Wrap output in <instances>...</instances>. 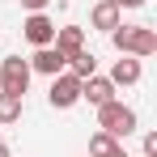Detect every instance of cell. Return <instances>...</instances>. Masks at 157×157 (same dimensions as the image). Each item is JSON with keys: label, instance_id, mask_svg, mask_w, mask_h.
Here are the masks:
<instances>
[{"label": "cell", "instance_id": "6da1fadb", "mask_svg": "<svg viewBox=\"0 0 157 157\" xmlns=\"http://www.w3.org/2000/svg\"><path fill=\"white\" fill-rule=\"evenodd\" d=\"M110 43L123 55H136V59H149L157 51V34L149 26H115L110 30Z\"/></svg>", "mask_w": 157, "mask_h": 157}, {"label": "cell", "instance_id": "7a4b0ae2", "mask_svg": "<svg viewBox=\"0 0 157 157\" xmlns=\"http://www.w3.org/2000/svg\"><path fill=\"white\" fill-rule=\"evenodd\" d=\"M98 128H102L106 136H115V140H123V136H132V132H136V110H132V106H123L119 98H110V102L98 106Z\"/></svg>", "mask_w": 157, "mask_h": 157}, {"label": "cell", "instance_id": "3957f363", "mask_svg": "<svg viewBox=\"0 0 157 157\" xmlns=\"http://www.w3.org/2000/svg\"><path fill=\"white\" fill-rule=\"evenodd\" d=\"M0 89H4V94L26 98V89H30V59H21V55H9V59L0 64Z\"/></svg>", "mask_w": 157, "mask_h": 157}, {"label": "cell", "instance_id": "277c9868", "mask_svg": "<svg viewBox=\"0 0 157 157\" xmlns=\"http://www.w3.org/2000/svg\"><path fill=\"white\" fill-rule=\"evenodd\" d=\"M51 106H59V110H68V106H77L81 102V77H72L68 68L59 72V77H51Z\"/></svg>", "mask_w": 157, "mask_h": 157}, {"label": "cell", "instance_id": "5b68a950", "mask_svg": "<svg viewBox=\"0 0 157 157\" xmlns=\"http://www.w3.org/2000/svg\"><path fill=\"white\" fill-rule=\"evenodd\" d=\"M64 68H68V55L55 51V47H38L30 59V72H43V77H59Z\"/></svg>", "mask_w": 157, "mask_h": 157}, {"label": "cell", "instance_id": "8992f818", "mask_svg": "<svg viewBox=\"0 0 157 157\" xmlns=\"http://www.w3.org/2000/svg\"><path fill=\"white\" fill-rule=\"evenodd\" d=\"M21 34H26L34 47H51V38H55V21L47 17V13H30L26 26H21Z\"/></svg>", "mask_w": 157, "mask_h": 157}, {"label": "cell", "instance_id": "52a82bcc", "mask_svg": "<svg viewBox=\"0 0 157 157\" xmlns=\"http://www.w3.org/2000/svg\"><path fill=\"white\" fill-rule=\"evenodd\" d=\"M81 98H85L89 106L110 102V98H115V85H110V77H98V72H94V77H85V81H81Z\"/></svg>", "mask_w": 157, "mask_h": 157}, {"label": "cell", "instance_id": "ba28073f", "mask_svg": "<svg viewBox=\"0 0 157 157\" xmlns=\"http://www.w3.org/2000/svg\"><path fill=\"white\" fill-rule=\"evenodd\" d=\"M51 47H55V51H64V55L81 51V47H85V30H81V26H55Z\"/></svg>", "mask_w": 157, "mask_h": 157}, {"label": "cell", "instance_id": "9c48e42d", "mask_svg": "<svg viewBox=\"0 0 157 157\" xmlns=\"http://www.w3.org/2000/svg\"><path fill=\"white\" fill-rule=\"evenodd\" d=\"M136 81H140V59H136V55L115 59V68H110V85H136Z\"/></svg>", "mask_w": 157, "mask_h": 157}, {"label": "cell", "instance_id": "30bf717a", "mask_svg": "<svg viewBox=\"0 0 157 157\" xmlns=\"http://www.w3.org/2000/svg\"><path fill=\"white\" fill-rule=\"evenodd\" d=\"M89 157H128V153H123V144H119L115 136L94 132V136H89Z\"/></svg>", "mask_w": 157, "mask_h": 157}, {"label": "cell", "instance_id": "8fae6325", "mask_svg": "<svg viewBox=\"0 0 157 157\" xmlns=\"http://www.w3.org/2000/svg\"><path fill=\"white\" fill-rule=\"evenodd\" d=\"M68 72H72V77H94V72H98V55L94 51H85V47H81V51H72L68 55Z\"/></svg>", "mask_w": 157, "mask_h": 157}, {"label": "cell", "instance_id": "7c38bea8", "mask_svg": "<svg viewBox=\"0 0 157 157\" xmlns=\"http://www.w3.org/2000/svg\"><path fill=\"white\" fill-rule=\"evenodd\" d=\"M89 21H94V30H106V34H110V30L119 26V9H115L110 0H102V4H94V13H89Z\"/></svg>", "mask_w": 157, "mask_h": 157}, {"label": "cell", "instance_id": "4fadbf2b", "mask_svg": "<svg viewBox=\"0 0 157 157\" xmlns=\"http://www.w3.org/2000/svg\"><path fill=\"white\" fill-rule=\"evenodd\" d=\"M17 119H21V98L0 89V123H17Z\"/></svg>", "mask_w": 157, "mask_h": 157}, {"label": "cell", "instance_id": "5bb4252c", "mask_svg": "<svg viewBox=\"0 0 157 157\" xmlns=\"http://www.w3.org/2000/svg\"><path fill=\"white\" fill-rule=\"evenodd\" d=\"M144 157H157V132L144 136Z\"/></svg>", "mask_w": 157, "mask_h": 157}, {"label": "cell", "instance_id": "9a60e30c", "mask_svg": "<svg viewBox=\"0 0 157 157\" xmlns=\"http://www.w3.org/2000/svg\"><path fill=\"white\" fill-rule=\"evenodd\" d=\"M47 4H51V0H21V9H30V13H43Z\"/></svg>", "mask_w": 157, "mask_h": 157}, {"label": "cell", "instance_id": "2e32d148", "mask_svg": "<svg viewBox=\"0 0 157 157\" xmlns=\"http://www.w3.org/2000/svg\"><path fill=\"white\" fill-rule=\"evenodd\" d=\"M110 4H115V9H140L144 0H110Z\"/></svg>", "mask_w": 157, "mask_h": 157}, {"label": "cell", "instance_id": "e0dca14e", "mask_svg": "<svg viewBox=\"0 0 157 157\" xmlns=\"http://www.w3.org/2000/svg\"><path fill=\"white\" fill-rule=\"evenodd\" d=\"M0 157H9V149H4V144H0Z\"/></svg>", "mask_w": 157, "mask_h": 157}]
</instances>
